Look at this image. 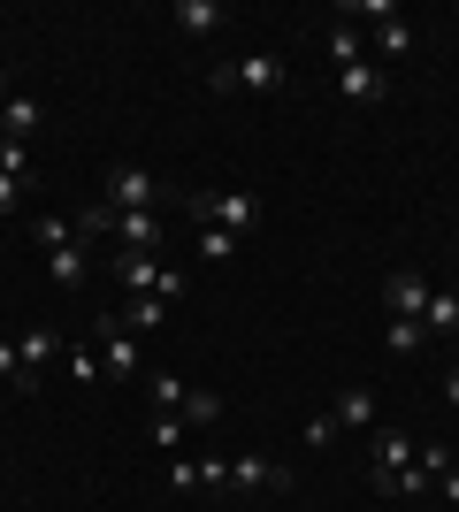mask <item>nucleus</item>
Instances as JSON below:
<instances>
[{"label":"nucleus","mask_w":459,"mask_h":512,"mask_svg":"<svg viewBox=\"0 0 459 512\" xmlns=\"http://www.w3.org/2000/svg\"><path fill=\"white\" fill-rule=\"evenodd\" d=\"M414 459H421V474L437 482V474H452V467H459V444H421Z\"/></svg>","instance_id":"nucleus-24"},{"label":"nucleus","mask_w":459,"mask_h":512,"mask_svg":"<svg viewBox=\"0 0 459 512\" xmlns=\"http://www.w3.org/2000/svg\"><path fill=\"white\" fill-rule=\"evenodd\" d=\"M0 390H31L23 383V360H16V337H0Z\"/></svg>","instance_id":"nucleus-27"},{"label":"nucleus","mask_w":459,"mask_h":512,"mask_svg":"<svg viewBox=\"0 0 459 512\" xmlns=\"http://www.w3.org/2000/svg\"><path fill=\"white\" fill-rule=\"evenodd\" d=\"M429 337H459V291H429V314H421Z\"/></svg>","instance_id":"nucleus-16"},{"label":"nucleus","mask_w":459,"mask_h":512,"mask_svg":"<svg viewBox=\"0 0 459 512\" xmlns=\"http://www.w3.org/2000/svg\"><path fill=\"white\" fill-rule=\"evenodd\" d=\"M230 490H245V497L291 490V467H284V459H261V451H245V459H230Z\"/></svg>","instance_id":"nucleus-8"},{"label":"nucleus","mask_w":459,"mask_h":512,"mask_svg":"<svg viewBox=\"0 0 459 512\" xmlns=\"http://www.w3.org/2000/svg\"><path fill=\"white\" fill-rule=\"evenodd\" d=\"M329 421L337 428H352V436H375V390H337V406H329Z\"/></svg>","instance_id":"nucleus-11"},{"label":"nucleus","mask_w":459,"mask_h":512,"mask_svg":"<svg viewBox=\"0 0 459 512\" xmlns=\"http://www.w3.org/2000/svg\"><path fill=\"white\" fill-rule=\"evenodd\" d=\"M284 77H291V62L276 46H261V54H245V62H222L207 85L215 92H284Z\"/></svg>","instance_id":"nucleus-3"},{"label":"nucleus","mask_w":459,"mask_h":512,"mask_svg":"<svg viewBox=\"0 0 459 512\" xmlns=\"http://www.w3.org/2000/svg\"><path fill=\"white\" fill-rule=\"evenodd\" d=\"M62 352H69V344H62V329H23V337H16L23 383H39V375H46V367H54V360H62Z\"/></svg>","instance_id":"nucleus-10"},{"label":"nucleus","mask_w":459,"mask_h":512,"mask_svg":"<svg viewBox=\"0 0 459 512\" xmlns=\"http://www.w3.org/2000/svg\"><path fill=\"white\" fill-rule=\"evenodd\" d=\"M421 344H429V329H421V321H383V352H391V360H414Z\"/></svg>","instance_id":"nucleus-18"},{"label":"nucleus","mask_w":459,"mask_h":512,"mask_svg":"<svg viewBox=\"0 0 459 512\" xmlns=\"http://www.w3.org/2000/svg\"><path fill=\"white\" fill-rule=\"evenodd\" d=\"M437 490H444V505H459V467H452V474H437Z\"/></svg>","instance_id":"nucleus-32"},{"label":"nucleus","mask_w":459,"mask_h":512,"mask_svg":"<svg viewBox=\"0 0 459 512\" xmlns=\"http://www.w3.org/2000/svg\"><path fill=\"white\" fill-rule=\"evenodd\" d=\"M62 360H69V375H77V383H100V352H92V344H69Z\"/></svg>","instance_id":"nucleus-26"},{"label":"nucleus","mask_w":459,"mask_h":512,"mask_svg":"<svg viewBox=\"0 0 459 512\" xmlns=\"http://www.w3.org/2000/svg\"><path fill=\"white\" fill-rule=\"evenodd\" d=\"M108 276H115V291H123V299H153V291L169 283V268H161L153 253H115Z\"/></svg>","instance_id":"nucleus-7"},{"label":"nucleus","mask_w":459,"mask_h":512,"mask_svg":"<svg viewBox=\"0 0 459 512\" xmlns=\"http://www.w3.org/2000/svg\"><path fill=\"white\" fill-rule=\"evenodd\" d=\"M16 199H23V176H8V169H0V214L16 207Z\"/></svg>","instance_id":"nucleus-31"},{"label":"nucleus","mask_w":459,"mask_h":512,"mask_svg":"<svg viewBox=\"0 0 459 512\" xmlns=\"http://www.w3.org/2000/svg\"><path fill=\"white\" fill-rule=\"evenodd\" d=\"M153 444L176 459V451H184V413H153Z\"/></svg>","instance_id":"nucleus-25"},{"label":"nucleus","mask_w":459,"mask_h":512,"mask_svg":"<svg viewBox=\"0 0 459 512\" xmlns=\"http://www.w3.org/2000/svg\"><path fill=\"white\" fill-rule=\"evenodd\" d=\"M0 169H8V176H23V184H31V146H8V138H0Z\"/></svg>","instance_id":"nucleus-29"},{"label":"nucleus","mask_w":459,"mask_h":512,"mask_svg":"<svg viewBox=\"0 0 459 512\" xmlns=\"http://www.w3.org/2000/svg\"><path fill=\"white\" fill-rule=\"evenodd\" d=\"M199 260H238V237H222V230H199Z\"/></svg>","instance_id":"nucleus-28"},{"label":"nucleus","mask_w":459,"mask_h":512,"mask_svg":"<svg viewBox=\"0 0 459 512\" xmlns=\"http://www.w3.org/2000/svg\"><path fill=\"white\" fill-rule=\"evenodd\" d=\"M375 46H383V54H391V62H398V54H414V23H406V16H391V23H375Z\"/></svg>","instance_id":"nucleus-21"},{"label":"nucleus","mask_w":459,"mask_h":512,"mask_svg":"<svg viewBox=\"0 0 459 512\" xmlns=\"http://www.w3.org/2000/svg\"><path fill=\"white\" fill-rule=\"evenodd\" d=\"M92 352H100V375H108V383H138V337L131 329H123V321L115 314H100V329H92Z\"/></svg>","instance_id":"nucleus-4"},{"label":"nucleus","mask_w":459,"mask_h":512,"mask_svg":"<svg viewBox=\"0 0 459 512\" xmlns=\"http://www.w3.org/2000/svg\"><path fill=\"white\" fill-rule=\"evenodd\" d=\"M31 237H39V253H54V245H77L85 230H77L69 214H39V230H31Z\"/></svg>","instance_id":"nucleus-20"},{"label":"nucleus","mask_w":459,"mask_h":512,"mask_svg":"<svg viewBox=\"0 0 459 512\" xmlns=\"http://www.w3.org/2000/svg\"><path fill=\"white\" fill-rule=\"evenodd\" d=\"M414 451H421V444L406 436V428H375V436H368V482L391 497V482L414 467Z\"/></svg>","instance_id":"nucleus-5"},{"label":"nucleus","mask_w":459,"mask_h":512,"mask_svg":"<svg viewBox=\"0 0 459 512\" xmlns=\"http://www.w3.org/2000/svg\"><path fill=\"white\" fill-rule=\"evenodd\" d=\"M444 406L459 413V367H452V375H444Z\"/></svg>","instance_id":"nucleus-33"},{"label":"nucleus","mask_w":459,"mask_h":512,"mask_svg":"<svg viewBox=\"0 0 459 512\" xmlns=\"http://www.w3.org/2000/svg\"><path fill=\"white\" fill-rule=\"evenodd\" d=\"M85 268H92V237H77V245H54V253H46V276L62 283V291H77V283H85Z\"/></svg>","instance_id":"nucleus-14"},{"label":"nucleus","mask_w":459,"mask_h":512,"mask_svg":"<svg viewBox=\"0 0 459 512\" xmlns=\"http://www.w3.org/2000/svg\"><path fill=\"white\" fill-rule=\"evenodd\" d=\"M329 436H337V421H329V413H314V421H306V451H322Z\"/></svg>","instance_id":"nucleus-30"},{"label":"nucleus","mask_w":459,"mask_h":512,"mask_svg":"<svg viewBox=\"0 0 459 512\" xmlns=\"http://www.w3.org/2000/svg\"><path fill=\"white\" fill-rule=\"evenodd\" d=\"M184 214H192L199 230H222V237H253V222H261V199L253 192H184Z\"/></svg>","instance_id":"nucleus-1"},{"label":"nucleus","mask_w":459,"mask_h":512,"mask_svg":"<svg viewBox=\"0 0 459 512\" xmlns=\"http://www.w3.org/2000/svg\"><path fill=\"white\" fill-rule=\"evenodd\" d=\"M31 130H39V100H31V92H8V100H0V138L23 146Z\"/></svg>","instance_id":"nucleus-15"},{"label":"nucleus","mask_w":459,"mask_h":512,"mask_svg":"<svg viewBox=\"0 0 459 512\" xmlns=\"http://www.w3.org/2000/svg\"><path fill=\"white\" fill-rule=\"evenodd\" d=\"M329 62H337V69L360 62V23H337V31H329Z\"/></svg>","instance_id":"nucleus-23"},{"label":"nucleus","mask_w":459,"mask_h":512,"mask_svg":"<svg viewBox=\"0 0 459 512\" xmlns=\"http://www.w3.org/2000/svg\"><path fill=\"white\" fill-rule=\"evenodd\" d=\"M169 23L184 31V39H207L215 23H230V8H222V0H176V8H169Z\"/></svg>","instance_id":"nucleus-12"},{"label":"nucleus","mask_w":459,"mask_h":512,"mask_svg":"<svg viewBox=\"0 0 459 512\" xmlns=\"http://www.w3.org/2000/svg\"><path fill=\"white\" fill-rule=\"evenodd\" d=\"M115 253H153L161 245V214H115Z\"/></svg>","instance_id":"nucleus-13"},{"label":"nucleus","mask_w":459,"mask_h":512,"mask_svg":"<svg viewBox=\"0 0 459 512\" xmlns=\"http://www.w3.org/2000/svg\"><path fill=\"white\" fill-rule=\"evenodd\" d=\"M452 367H459V337H452Z\"/></svg>","instance_id":"nucleus-35"},{"label":"nucleus","mask_w":459,"mask_h":512,"mask_svg":"<svg viewBox=\"0 0 459 512\" xmlns=\"http://www.w3.org/2000/svg\"><path fill=\"white\" fill-rule=\"evenodd\" d=\"M337 92H345V107H383V100H391V77L360 54L352 69H337Z\"/></svg>","instance_id":"nucleus-9"},{"label":"nucleus","mask_w":459,"mask_h":512,"mask_svg":"<svg viewBox=\"0 0 459 512\" xmlns=\"http://www.w3.org/2000/svg\"><path fill=\"white\" fill-rule=\"evenodd\" d=\"M0 100H8V69H0Z\"/></svg>","instance_id":"nucleus-34"},{"label":"nucleus","mask_w":459,"mask_h":512,"mask_svg":"<svg viewBox=\"0 0 459 512\" xmlns=\"http://www.w3.org/2000/svg\"><path fill=\"white\" fill-rule=\"evenodd\" d=\"M153 413H184V398H192V383H184V375H153Z\"/></svg>","instance_id":"nucleus-19"},{"label":"nucleus","mask_w":459,"mask_h":512,"mask_svg":"<svg viewBox=\"0 0 459 512\" xmlns=\"http://www.w3.org/2000/svg\"><path fill=\"white\" fill-rule=\"evenodd\" d=\"M429 291H437V283L421 276V268H391V276H383V306H391V321H421V314H429Z\"/></svg>","instance_id":"nucleus-6"},{"label":"nucleus","mask_w":459,"mask_h":512,"mask_svg":"<svg viewBox=\"0 0 459 512\" xmlns=\"http://www.w3.org/2000/svg\"><path fill=\"white\" fill-rule=\"evenodd\" d=\"M108 207L115 214H161L169 207V184H161L146 161H115L108 169Z\"/></svg>","instance_id":"nucleus-2"},{"label":"nucleus","mask_w":459,"mask_h":512,"mask_svg":"<svg viewBox=\"0 0 459 512\" xmlns=\"http://www.w3.org/2000/svg\"><path fill=\"white\" fill-rule=\"evenodd\" d=\"M222 421V398L215 390H192V398H184V428H215Z\"/></svg>","instance_id":"nucleus-22"},{"label":"nucleus","mask_w":459,"mask_h":512,"mask_svg":"<svg viewBox=\"0 0 459 512\" xmlns=\"http://www.w3.org/2000/svg\"><path fill=\"white\" fill-rule=\"evenodd\" d=\"M115 321L138 337V329H153V321H169V299H161V291H153V299H123V306H115Z\"/></svg>","instance_id":"nucleus-17"}]
</instances>
